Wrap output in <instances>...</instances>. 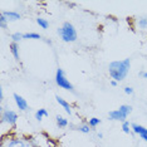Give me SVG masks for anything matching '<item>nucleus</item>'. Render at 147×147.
Here are the masks:
<instances>
[{
	"label": "nucleus",
	"mask_w": 147,
	"mask_h": 147,
	"mask_svg": "<svg viewBox=\"0 0 147 147\" xmlns=\"http://www.w3.org/2000/svg\"><path fill=\"white\" fill-rule=\"evenodd\" d=\"M97 136H98L99 138H102V137H103V135H102V133H97Z\"/></svg>",
	"instance_id": "a878e982"
},
{
	"label": "nucleus",
	"mask_w": 147,
	"mask_h": 147,
	"mask_svg": "<svg viewBox=\"0 0 147 147\" xmlns=\"http://www.w3.org/2000/svg\"><path fill=\"white\" fill-rule=\"evenodd\" d=\"M8 20H6V18L4 15L1 14V13H0V26H1L3 29H6V26H8Z\"/></svg>",
	"instance_id": "412c9836"
},
{
	"label": "nucleus",
	"mask_w": 147,
	"mask_h": 147,
	"mask_svg": "<svg viewBox=\"0 0 147 147\" xmlns=\"http://www.w3.org/2000/svg\"><path fill=\"white\" fill-rule=\"evenodd\" d=\"M36 24H38L39 26H40L42 29H48L49 28V22L47 20V19H44V18H36Z\"/></svg>",
	"instance_id": "a211bd4d"
},
{
	"label": "nucleus",
	"mask_w": 147,
	"mask_h": 147,
	"mask_svg": "<svg viewBox=\"0 0 147 147\" xmlns=\"http://www.w3.org/2000/svg\"><path fill=\"white\" fill-rule=\"evenodd\" d=\"M58 35L65 43H74L77 40V38H78V33H77L76 26L71 22L63 23V25L58 29Z\"/></svg>",
	"instance_id": "f03ea898"
},
{
	"label": "nucleus",
	"mask_w": 147,
	"mask_h": 147,
	"mask_svg": "<svg viewBox=\"0 0 147 147\" xmlns=\"http://www.w3.org/2000/svg\"><path fill=\"white\" fill-rule=\"evenodd\" d=\"M131 69V59L126 58L122 61H113L108 64V73L112 81L122 82L128 76Z\"/></svg>",
	"instance_id": "f257e3e1"
},
{
	"label": "nucleus",
	"mask_w": 147,
	"mask_h": 147,
	"mask_svg": "<svg viewBox=\"0 0 147 147\" xmlns=\"http://www.w3.org/2000/svg\"><path fill=\"white\" fill-rule=\"evenodd\" d=\"M1 147H4V146H3V145H1Z\"/></svg>",
	"instance_id": "bb28decb"
},
{
	"label": "nucleus",
	"mask_w": 147,
	"mask_h": 147,
	"mask_svg": "<svg viewBox=\"0 0 147 147\" xmlns=\"http://www.w3.org/2000/svg\"><path fill=\"white\" fill-rule=\"evenodd\" d=\"M1 14L5 16L8 22H16V20H20L22 19V14L15 10H3Z\"/></svg>",
	"instance_id": "9d476101"
},
{
	"label": "nucleus",
	"mask_w": 147,
	"mask_h": 147,
	"mask_svg": "<svg viewBox=\"0 0 147 147\" xmlns=\"http://www.w3.org/2000/svg\"><path fill=\"white\" fill-rule=\"evenodd\" d=\"M132 132L135 133V135L140 136L141 140H143L145 142H147V128L146 127L138 125V123H132Z\"/></svg>",
	"instance_id": "1a4fd4ad"
},
{
	"label": "nucleus",
	"mask_w": 147,
	"mask_h": 147,
	"mask_svg": "<svg viewBox=\"0 0 147 147\" xmlns=\"http://www.w3.org/2000/svg\"><path fill=\"white\" fill-rule=\"evenodd\" d=\"M14 102H15V105L16 107L19 108V111H22V112H26L29 109V105H28V102H26V99H24L20 94H18V93H14Z\"/></svg>",
	"instance_id": "6e6552de"
},
{
	"label": "nucleus",
	"mask_w": 147,
	"mask_h": 147,
	"mask_svg": "<svg viewBox=\"0 0 147 147\" xmlns=\"http://www.w3.org/2000/svg\"><path fill=\"white\" fill-rule=\"evenodd\" d=\"M133 25H135V29H137L138 32L147 34V16H138V18H136L133 20Z\"/></svg>",
	"instance_id": "0eeeda50"
},
{
	"label": "nucleus",
	"mask_w": 147,
	"mask_h": 147,
	"mask_svg": "<svg viewBox=\"0 0 147 147\" xmlns=\"http://www.w3.org/2000/svg\"><path fill=\"white\" fill-rule=\"evenodd\" d=\"M24 39H42V35L39 33H34V32H29L24 34Z\"/></svg>",
	"instance_id": "aec40b11"
},
{
	"label": "nucleus",
	"mask_w": 147,
	"mask_h": 147,
	"mask_svg": "<svg viewBox=\"0 0 147 147\" xmlns=\"http://www.w3.org/2000/svg\"><path fill=\"white\" fill-rule=\"evenodd\" d=\"M10 53L13 54L15 61H19L20 59V53H19V44H16V43H11L10 44Z\"/></svg>",
	"instance_id": "ddd939ff"
},
{
	"label": "nucleus",
	"mask_w": 147,
	"mask_h": 147,
	"mask_svg": "<svg viewBox=\"0 0 147 147\" xmlns=\"http://www.w3.org/2000/svg\"><path fill=\"white\" fill-rule=\"evenodd\" d=\"M55 123H57V126H58V128H65V127H68V125H69L68 119L61 115H58L55 117Z\"/></svg>",
	"instance_id": "f8f14e48"
},
{
	"label": "nucleus",
	"mask_w": 147,
	"mask_h": 147,
	"mask_svg": "<svg viewBox=\"0 0 147 147\" xmlns=\"http://www.w3.org/2000/svg\"><path fill=\"white\" fill-rule=\"evenodd\" d=\"M123 91H125V93H126V94H128V96H132L133 93H135L133 88H132V87H129V86L125 87V88H123Z\"/></svg>",
	"instance_id": "4be33fe9"
},
{
	"label": "nucleus",
	"mask_w": 147,
	"mask_h": 147,
	"mask_svg": "<svg viewBox=\"0 0 147 147\" xmlns=\"http://www.w3.org/2000/svg\"><path fill=\"white\" fill-rule=\"evenodd\" d=\"M48 116H49V112L47 111L45 108H40L35 112V119L36 121H42L44 117H48Z\"/></svg>",
	"instance_id": "4468645a"
},
{
	"label": "nucleus",
	"mask_w": 147,
	"mask_h": 147,
	"mask_svg": "<svg viewBox=\"0 0 147 147\" xmlns=\"http://www.w3.org/2000/svg\"><path fill=\"white\" fill-rule=\"evenodd\" d=\"M89 125V127L91 128H96V127H98L99 125H101V119L97 118V117H92V118L88 119V122H87Z\"/></svg>",
	"instance_id": "6ab92c4d"
},
{
	"label": "nucleus",
	"mask_w": 147,
	"mask_h": 147,
	"mask_svg": "<svg viewBox=\"0 0 147 147\" xmlns=\"http://www.w3.org/2000/svg\"><path fill=\"white\" fill-rule=\"evenodd\" d=\"M55 84L62 89H67V91H71V92L74 91V87L69 82V79H67L64 72L61 68H58L55 72Z\"/></svg>",
	"instance_id": "39448f33"
},
{
	"label": "nucleus",
	"mask_w": 147,
	"mask_h": 147,
	"mask_svg": "<svg viewBox=\"0 0 147 147\" xmlns=\"http://www.w3.org/2000/svg\"><path fill=\"white\" fill-rule=\"evenodd\" d=\"M55 99H57V102L59 103V106L63 107V109H64V111L68 113V115H72V112H73V111H72V106L69 105V102H68V101L63 99L62 97H61V96H58V94L55 96Z\"/></svg>",
	"instance_id": "9b49d317"
},
{
	"label": "nucleus",
	"mask_w": 147,
	"mask_h": 147,
	"mask_svg": "<svg viewBox=\"0 0 147 147\" xmlns=\"http://www.w3.org/2000/svg\"><path fill=\"white\" fill-rule=\"evenodd\" d=\"M77 129L81 133H84V135H88V133H91V131H92L88 123H81V125L77 126Z\"/></svg>",
	"instance_id": "2eb2a0df"
},
{
	"label": "nucleus",
	"mask_w": 147,
	"mask_h": 147,
	"mask_svg": "<svg viewBox=\"0 0 147 147\" xmlns=\"http://www.w3.org/2000/svg\"><path fill=\"white\" fill-rule=\"evenodd\" d=\"M1 145L4 147H29L32 146L30 142L25 138H20V137H11L8 136L3 140Z\"/></svg>",
	"instance_id": "423d86ee"
},
{
	"label": "nucleus",
	"mask_w": 147,
	"mask_h": 147,
	"mask_svg": "<svg viewBox=\"0 0 147 147\" xmlns=\"http://www.w3.org/2000/svg\"><path fill=\"white\" fill-rule=\"evenodd\" d=\"M117 84H118V82H116V81H111V86H112V87H117Z\"/></svg>",
	"instance_id": "393cba45"
},
{
	"label": "nucleus",
	"mask_w": 147,
	"mask_h": 147,
	"mask_svg": "<svg viewBox=\"0 0 147 147\" xmlns=\"http://www.w3.org/2000/svg\"><path fill=\"white\" fill-rule=\"evenodd\" d=\"M122 131L126 133V135H132V123H129L128 121H125L122 122V126H121Z\"/></svg>",
	"instance_id": "f3484780"
},
{
	"label": "nucleus",
	"mask_w": 147,
	"mask_h": 147,
	"mask_svg": "<svg viewBox=\"0 0 147 147\" xmlns=\"http://www.w3.org/2000/svg\"><path fill=\"white\" fill-rule=\"evenodd\" d=\"M4 99V93H3V89H0V101Z\"/></svg>",
	"instance_id": "b1692460"
},
{
	"label": "nucleus",
	"mask_w": 147,
	"mask_h": 147,
	"mask_svg": "<svg viewBox=\"0 0 147 147\" xmlns=\"http://www.w3.org/2000/svg\"><path fill=\"white\" fill-rule=\"evenodd\" d=\"M0 119H1V127L4 126H8L9 128L15 126V123L18 122L19 119V116L18 113L13 109L8 108V109H4L1 108V115H0Z\"/></svg>",
	"instance_id": "20e7f679"
},
{
	"label": "nucleus",
	"mask_w": 147,
	"mask_h": 147,
	"mask_svg": "<svg viewBox=\"0 0 147 147\" xmlns=\"http://www.w3.org/2000/svg\"><path fill=\"white\" fill-rule=\"evenodd\" d=\"M131 112H132V106L122 105V106H119V108L113 109V111H109L108 118L111 119V121L125 122V121H127V117L131 115Z\"/></svg>",
	"instance_id": "7ed1b4c3"
},
{
	"label": "nucleus",
	"mask_w": 147,
	"mask_h": 147,
	"mask_svg": "<svg viewBox=\"0 0 147 147\" xmlns=\"http://www.w3.org/2000/svg\"><path fill=\"white\" fill-rule=\"evenodd\" d=\"M10 38H11V43H16V44H19V43L24 39V34H23V33L16 32V33H13V34L10 35Z\"/></svg>",
	"instance_id": "dca6fc26"
},
{
	"label": "nucleus",
	"mask_w": 147,
	"mask_h": 147,
	"mask_svg": "<svg viewBox=\"0 0 147 147\" xmlns=\"http://www.w3.org/2000/svg\"><path fill=\"white\" fill-rule=\"evenodd\" d=\"M140 76L143 77L145 79H147V71H146V72H141V73H140Z\"/></svg>",
	"instance_id": "5701e85b"
}]
</instances>
